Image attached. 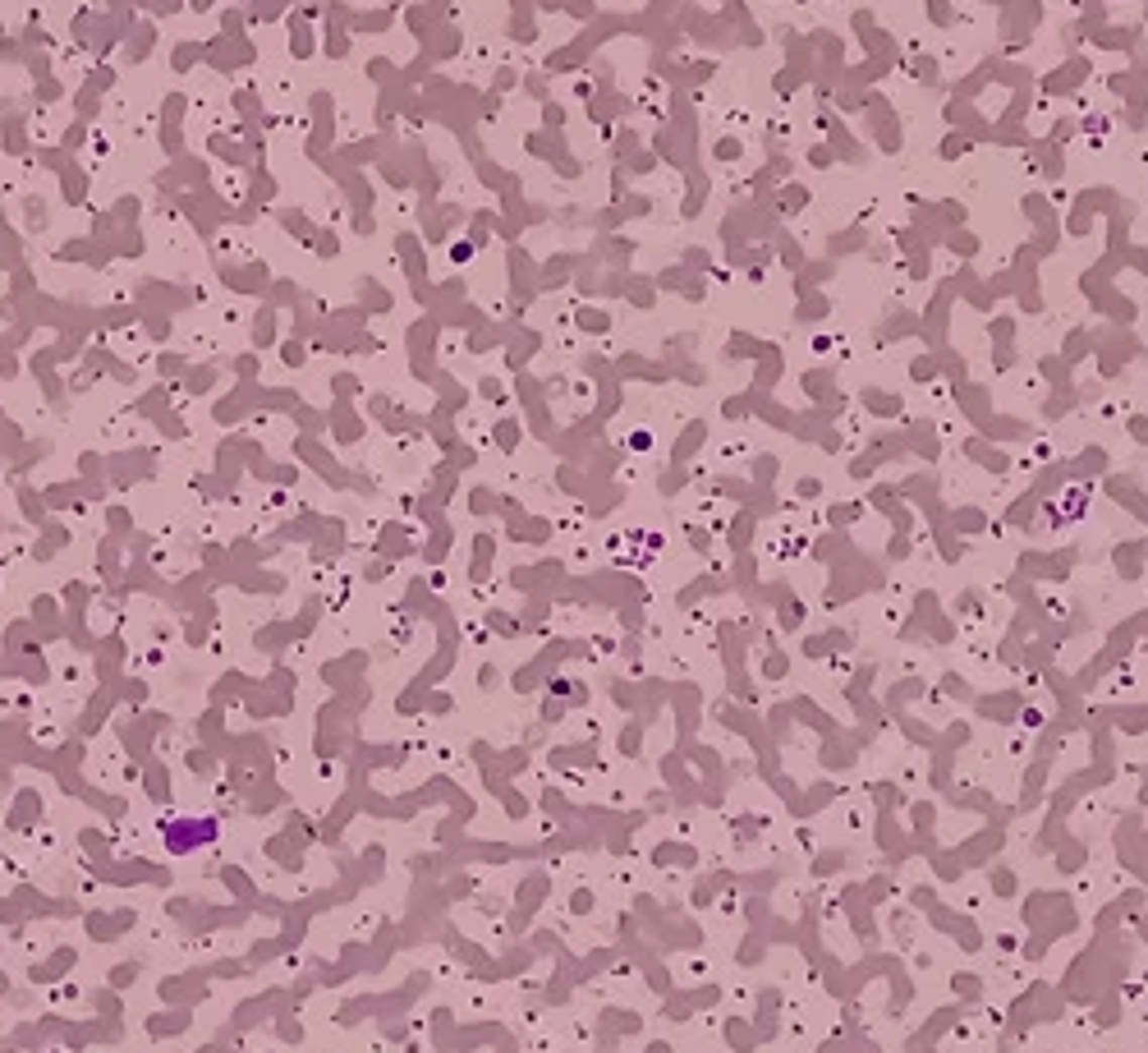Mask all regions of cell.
<instances>
[{
	"mask_svg": "<svg viewBox=\"0 0 1148 1053\" xmlns=\"http://www.w3.org/2000/svg\"><path fill=\"white\" fill-rule=\"evenodd\" d=\"M217 837V824L212 819H198V824H170L166 828V846L175 855H188V851H198L203 842H212Z\"/></svg>",
	"mask_w": 1148,
	"mask_h": 1053,
	"instance_id": "obj_1",
	"label": "cell"
}]
</instances>
